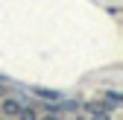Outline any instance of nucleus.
I'll return each mask as SVG.
<instances>
[{
  "mask_svg": "<svg viewBox=\"0 0 123 120\" xmlns=\"http://www.w3.org/2000/svg\"><path fill=\"white\" fill-rule=\"evenodd\" d=\"M3 108H6L9 114H18V111H21V102H15V100H6V106H3Z\"/></svg>",
  "mask_w": 123,
  "mask_h": 120,
  "instance_id": "obj_1",
  "label": "nucleus"
},
{
  "mask_svg": "<svg viewBox=\"0 0 123 120\" xmlns=\"http://www.w3.org/2000/svg\"><path fill=\"white\" fill-rule=\"evenodd\" d=\"M44 120H56V117H44Z\"/></svg>",
  "mask_w": 123,
  "mask_h": 120,
  "instance_id": "obj_2",
  "label": "nucleus"
}]
</instances>
